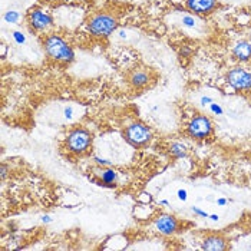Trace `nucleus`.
Instances as JSON below:
<instances>
[{
    "mask_svg": "<svg viewBox=\"0 0 251 251\" xmlns=\"http://www.w3.org/2000/svg\"><path fill=\"white\" fill-rule=\"evenodd\" d=\"M43 49L49 58L59 63H71L75 59L74 49L59 35H48L43 39Z\"/></svg>",
    "mask_w": 251,
    "mask_h": 251,
    "instance_id": "1",
    "label": "nucleus"
},
{
    "mask_svg": "<svg viewBox=\"0 0 251 251\" xmlns=\"http://www.w3.org/2000/svg\"><path fill=\"white\" fill-rule=\"evenodd\" d=\"M116 27H118L116 18L106 12H99L97 15H94L88 23L89 33L97 39L108 38L109 35L115 32Z\"/></svg>",
    "mask_w": 251,
    "mask_h": 251,
    "instance_id": "2",
    "label": "nucleus"
},
{
    "mask_svg": "<svg viewBox=\"0 0 251 251\" xmlns=\"http://www.w3.org/2000/svg\"><path fill=\"white\" fill-rule=\"evenodd\" d=\"M92 141H94L92 134L88 129H85V128H75V129H72L68 134L66 147H68V150L72 154L83 155L91 150Z\"/></svg>",
    "mask_w": 251,
    "mask_h": 251,
    "instance_id": "3",
    "label": "nucleus"
},
{
    "mask_svg": "<svg viewBox=\"0 0 251 251\" xmlns=\"http://www.w3.org/2000/svg\"><path fill=\"white\" fill-rule=\"evenodd\" d=\"M124 138L134 148H142L151 141L152 134H151V131H150V128L147 125H144L141 122H134V124H131V125H128L125 128Z\"/></svg>",
    "mask_w": 251,
    "mask_h": 251,
    "instance_id": "4",
    "label": "nucleus"
},
{
    "mask_svg": "<svg viewBox=\"0 0 251 251\" xmlns=\"http://www.w3.org/2000/svg\"><path fill=\"white\" fill-rule=\"evenodd\" d=\"M26 19H27L30 30H35V32H45V30H48L49 27L53 26L52 16L48 12L42 10L40 7H32L27 12Z\"/></svg>",
    "mask_w": 251,
    "mask_h": 251,
    "instance_id": "5",
    "label": "nucleus"
},
{
    "mask_svg": "<svg viewBox=\"0 0 251 251\" xmlns=\"http://www.w3.org/2000/svg\"><path fill=\"white\" fill-rule=\"evenodd\" d=\"M211 134H213V124L207 116H195L188 125V135L195 139H205Z\"/></svg>",
    "mask_w": 251,
    "mask_h": 251,
    "instance_id": "6",
    "label": "nucleus"
},
{
    "mask_svg": "<svg viewBox=\"0 0 251 251\" xmlns=\"http://www.w3.org/2000/svg\"><path fill=\"white\" fill-rule=\"evenodd\" d=\"M227 82L237 91H250L251 72L243 68H234L227 74Z\"/></svg>",
    "mask_w": 251,
    "mask_h": 251,
    "instance_id": "7",
    "label": "nucleus"
},
{
    "mask_svg": "<svg viewBox=\"0 0 251 251\" xmlns=\"http://www.w3.org/2000/svg\"><path fill=\"white\" fill-rule=\"evenodd\" d=\"M217 6V0H187V9L201 16L213 13Z\"/></svg>",
    "mask_w": 251,
    "mask_h": 251,
    "instance_id": "8",
    "label": "nucleus"
},
{
    "mask_svg": "<svg viewBox=\"0 0 251 251\" xmlns=\"http://www.w3.org/2000/svg\"><path fill=\"white\" fill-rule=\"evenodd\" d=\"M155 227L156 230L164 234V235H171V234H175L179 228V221L175 218L174 215H161L156 218L155 221Z\"/></svg>",
    "mask_w": 251,
    "mask_h": 251,
    "instance_id": "9",
    "label": "nucleus"
},
{
    "mask_svg": "<svg viewBox=\"0 0 251 251\" xmlns=\"http://www.w3.org/2000/svg\"><path fill=\"white\" fill-rule=\"evenodd\" d=\"M98 178H95L94 181L97 182L98 185L100 187H106V188H114L116 185V181H118V173L112 168H98Z\"/></svg>",
    "mask_w": 251,
    "mask_h": 251,
    "instance_id": "10",
    "label": "nucleus"
},
{
    "mask_svg": "<svg viewBox=\"0 0 251 251\" xmlns=\"http://www.w3.org/2000/svg\"><path fill=\"white\" fill-rule=\"evenodd\" d=\"M202 249L208 251H223L227 250V241L221 235H210L205 237L202 241Z\"/></svg>",
    "mask_w": 251,
    "mask_h": 251,
    "instance_id": "11",
    "label": "nucleus"
},
{
    "mask_svg": "<svg viewBox=\"0 0 251 251\" xmlns=\"http://www.w3.org/2000/svg\"><path fill=\"white\" fill-rule=\"evenodd\" d=\"M232 56L234 59L240 60V62H247L251 59V43L247 40H241L238 42L234 48H232Z\"/></svg>",
    "mask_w": 251,
    "mask_h": 251,
    "instance_id": "12",
    "label": "nucleus"
},
{
    "mask_svg": "<svg viewBox=\"0 0 251 251\" xmlns=\"http://www.w3.org/2000/svg\"><path fill=\"white\" fill-rule=\"evenodd\" d=\"M128 80L134 88H144L150 82V74L145 69H135L129 74Z\"/></svg>",
    "mask_w": 251,
    "mask_h": 251,
    "instance_id": "13",
    "label": "nucleus"
},
{
    "mask_svg": "<svg viewBox=\"0 0 251 251\" xmlns=\"http://www.w3.org/2000/svg\"><path fill=\"white\" fill-rule=\"evenodd\" d=\"M171 155L175 158H184L187 155V148L185 145L179 144V142H175L171 145Z\"/></svg>",
    "mask_w": 251,
    "mask_h": 251,
    "instance_id": "14",
    "label": "nucleus"
},
{
    "mask_svg": "<svg viewBox=\"0 0 251 251\" xmlns=\"http://www.w3.org/2000/svg\"><path fill=\"white\" fill-rule=\"evenodd\" d=\"M19 13L18 12H7L6 15H4V20L6 22H9V23H16L18 20H19Z\"/></svg>",
    "mask_w": 251,
    "mask_h": 251,
    "instance_id": "15",
    "label": "nucleus"
},
{
    "mask_svg": "<svg viewBox=\"0 0 251 251\" xmlns=\"http://www.w3.org/2000/svg\"><path fill=\"white\" fill-rule=\"evenodd\" d=\"M211 109H213V112H215V114H218V115H221L223 114V109L217 105V103H211Z\"/></svg>",
    "mask_w": 251,
    "mask_h": 251,
    "instance_id": "16",
    "label": "nucleus"
},
{
    "mask_svg": "<svg viewBox=\"0 0 251 251\" xmlns=\"http://www.w3.org/2000/svg\"><path fill=\"white\" fill-rule=\"evenodd\" d=\"M178 198H179L181 201H185V200H187V191H185V190H179V191H178Z\"/></svg>",
    "mask_w": 251,
    "mask_h": 251,
    "instance_id": "17",
    "label": "nucleus"
},
{
    "mask_svg": "<svg viewBox=\"0 0 251 251\" xmlns=\"http://www.w3.org/2000/svg\"><path fill=\"white\" fill-rule=\"evenodd\" d=\"M193 213H195L197 215H201V217H208V214L204 213V211H201L200 208H197V207H193Z\"/></svg>",
    "mask_w": 251,
    "mask_h": 251,
    "instance_id": "18",
    "label": "nucleus"
},
{
    "mask_svg": "<svg viewBox=\"0 0 251 251\" xmlns=\"http://www.w3.org/2000/svg\"><path fill=\"white\" fill-rule=\"evenodd\" d=\"M13 36H15V39H16V40H18L19 43L25 42V38L22 36V33H19V32H15V33H13Z\"/></svg>",
    "mask_w": 251,
    "mask_h": 251,
    "instance_id": "19",
    "label": "nucleus"
},
{
    "mask_svg": "<svg viewBox=\"0 0 251 251\" xmlns=\"http://www.w3.org/2000/svg\"><path fill=\"white\" fill-rule=\"evenodd\" d=\"M201 103H202V105H211L213 100H211L210 98H202V99H201Z\"/></svg>",
    "mask_w": 251,
    "mask_h": 251,
    "instance_id": "20",
    "label": "nucleus"
},
{
    "mask_svg": "<svg viewBox=\"0 0 251 251\" xmlns=\"http://www.w3.org/2000/svg\"><path fill=\"white\" fill-rule=\"evenodd\" d=\"M65 116H66L68 119H71V118H72V108H68V109H65Z\"/></svg>",
    "mask_w": 251,
    "mask_h": 251,
    "instance_id": "21",
    "label": "nucleus"
},
{
    "mask_svg": "<svg viewBox=\"0 0 251 251\" xmlns=\"http://www.w3.org/2000/svg\"><path fill=\"white\" fill-rule=\"evenodd\" d=\"M4 176H6V167L1 165V178H4Z\"/></svg>",
    "mask_w": 251,
    "mask_h": 251,
    "instance_id": "22",
    "label": "nucleus"
},
{
    "mask_svg": "<svg viewBox=\"0 0 251 251\" xmlns=\"http://www.w3.org/2000/svg\"><path fill=\"white\" fill-rule=\"evenodd\" d=\"M4 55H6V46H4V45H1V56L4 58Z\"/></svg>",
    "mask_w": 251,
    "mask_h": 251,
    "instance_id": "23",
    "label": "nucleus"
},
{
    "mask_svg": "<svg viewBox=\"0 0 251 251\" xmlns=\"http://www.w3.org/2000/svg\"><path fill=\"white\" fill-rule=\"evenodd\" d=\"M217 202H218L220 205H226V204H227V201H226V200H223V198H221V200H218Z\"/></svg>",
    "mask_w": 251,
    "mask_h": 251,
    "instance_id": "24",
    "label": "nucleus"
},
{
    "mask_svg": "<svg viewBox=\"0 0 251 251\" xmlns=\"http://www.w3.org/2000/svg\"><path fill=\"white\" fill-rule=\"evenodd\" d=\"M49 221H52V220H50V217H48V215H46V217H43V223H49Z\"/></svg>",
    "mask_w": 251,
    "mask_h": 251,
    "instance_id": "25",
    "label": "nucleus"
},
{
    "mask_svg": "<svg viewBox=\"0 0 251 251\" xmlns=\"http://www.w3.org/2000/svg\"><path fill=\"white\" fill-rule=\"evenodd\" d=\"M210 217H211V220H214V221L218 220V215H210Z\"/></svg>",
    "mask_w": 251,
    "mask_h": 251,
    "instance_id": "26",
    "label": "nucleus"
},
{
    "mask_svg": "<svg viewBox=\"0 0 251 251\" xmlns=\"http://www.w3.org/2000/svg\"><path fill=\"white\" fill-rule=\"evenodd\" d=\"M69 1H88V0H69Z\"/></svg>",
    "mask_w": 251,
    "mask_h": 251,
    "instance_id": "27",
    "label": "nucleus"
}]
</instances>
